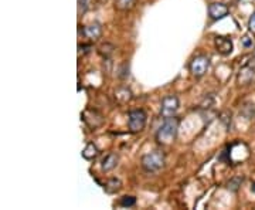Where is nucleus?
Masks as SVG:
<instances>
[{
	"label": "nucleus",
	"instance_id": "1",
	"mask_svg": "<svg viewBox=\"0 0 255 210\" xmlns=\"http://www.w3.org/2000/svg\"><path fill=\"white\" fill-rule=\"evenodd\" d=\"M179 118L176 117H170V118H165V122L159 126L155 135V141L158 142L160 147H169L171 145L176 138H177V132H179Z\"/></svg>",
	"mask_w": 255,
	"mask_h": 210
},
{
	"label": "nucleus",
	"instance_id": "2",
	"mask_svg": "<svg viewBox=\"0 0 255 210\" xmlns=\"http://www.w3.org/2000/svg\"><path fill=\"white\" fill-rule=\"evenodd\" d=\"M142 168L146 173H158L165 168L166 163V156L163 153V150L160 149H155L145 153L141 159Z\"/></svg>",
	"mask_w": 255,
	"mask_h": 210
},
{
	"label": "nucleus",
	"instance_id": "3",
	"mask_svg": "<svg viewBox=\"0 0 255 210\" xmlns=\"http://www.w3.org/2000/svg\"><path fill=\"white\" fill-rule=\"evenodd\" d=\"M147 115L143 110H132L128 114V129L132 134H139L145 129Z\"/></svg>",
	"mask_w": 255,
	"mask_h": 210
},
{
	"label": "nucleus",
	"instance_id": "4",
	"mask_svg": "<svg viewBox=\"0 0 255 210\" xmlns=\"http://www.w3.org/2000/svg\"><path fill=\"white\" fill-rule=\"evenodd\" d=\"M210 68V57L206 54H198L189 64V70L195 78H201Z\"/></svg>",
	"mask_w": 255,
	"mask_h": 210
},
{
	"label": "nucleus",
	"instance_id": "5",
	"mask_svg": "<svg viewBox=\"0 0 255 210\" xmlns=\"http://www.w3.org/2000/svg\"><path fill=\"white\" fill-rule=\"evenodd\" d=\"M179 107H180V101L176 95H166L160 104V115L163 118L174 117L176 112L179 111Z\"/></svg>",
	"mask_w": 255,
	"mask_h": 210
},
{
	"label": "nucleus",
	"instance_id": "6",
	"mask_svg": "<svg viewBox=\"0 0 255 210\" xmlns=\"http://www.w3.org/2000/svg\"><path fill=\"white\" fill-rule=\"evenodd\" d=\"M254 78H255V53L254 56H253V59L247 62L244 67H241L240 74H238V83L243 84V86H247V84H250Z\"/></svg>",
	"mask_w": 255,
	"mask_h": 210
},
{
	"label": "nucleus",
	"instance_id": "7",
	"mask_svg": "<svg viewBox=\"0 0 255 210\" xmlns=\"http://www.w3.org/2000/svg\"><path fill=\"white\" fill-rule=\"evenodd\" d=\"M228 13H230V9L224 3H211L208 6V17L214 22L224 19Z\"/></svg>",
	"mask_w": 255,
	"mask_h": 210
},
{
	"label": "nucleus",
	"instance_id": "8",
	"mask_svg": "<svg viewBox=\"0 0 255 210\" xmlns=\"http://www.w3.org/2000/svg\"><path fill=\"white\" fill-rule=\"evenodd\" d=\"M214 46L221 56H230L232 53V49H234L232 40L230 37H226V36H217L214 38Z\"/></svg>",
	"mask_w": 255,
	"mask_h": 210
},
{
	"label": "nucleus",
	"instance_id": "9",
	"mask_svg": "<svg viewBox=\"0 0 255 210\" xmlns=\"http://www.w3.org/2000/svg\"><path fill=\"white\" fill-rule=\"evenodd\" d=\"M83 34L85 37L89 38V40H97L102 36V26L99 25L98 22H94L91 25L85 26L83 29Z\"/></svg>",
	"mask_w": 255,
	"mask_h": 210
},
{
	"label": "nucleus",
	"instance_id": "10",
	"mask_svg": "<svg viewBox=\"0 0 255 210\" xmlns=\"http://www.w3.org/2000/svg\"><path fill=\"white\" fill-rule=\"evenodd\" d=\"M118 162H119V156L116 153H108L101 162V169L104 172H111L118 166Z\"/></svg>",
	"mask_w": 255,
	"mask_h": 210
},
{
	"label": "nucleus",
	"instance_id": "11",
	"mask_svg": "<svg viewBox=\"0 0 255 210\" xmlns=\"http://www.w3.org/2000/svg\"><path fill=\"white\" fill-rule=\"evenodd\" d=\"M99 155V150H98L97 145L94 142H89L86 144V147L83 150V158L86 159V161H95Z\"/></svg>",
	"mask_w": 255,
	"mask_h": 210
},
{
	"label": "nucleus",
	"instance_id": "12",
	"mask_svg": "<svg viewBox=\"0 0 255 210\" xmlns=\"http://www.w3.org/2000/svg\"><path fill=\"white\" fill-rule=\"evenodd\" d=\"M115 99L119 102V104H126L132 99V91L129 88H125L121 87L115 91Z\"/></svg>",
	"mask_w": 255,
	"mask_h": 210
},
{
	"label": "nucleus",
	"instance_id": "13",
	"mask_svg": "<svg viewBox=\"0 0 255 210\" xmlns=\"http://www.w3.org/2000/svg\"><path fill=\"white\" fill-rule=\"evenodd\" d=\"M121 187H122V182L118 179V178H111L110 180L105 183V186H104L105 192L110 193V195L118 193V192L121 190Z\"/></svg>",
	"mask_w": 255,
	"mask_h": 210
},
{
	"label": "nucleus",
	"instance_id": "14",
	"mask_svg": "<svg viewBox=\"0 0 255 210\" xmlns=\"http://www.w3.org/2000/svg\"><path fill=\"white\" fill-rule=\"evenodd\" d=\"M138 0H115V9L119 12H126L131 10L136 4Z\"/></svg>",
	"mask_w": 255,
	"mask_h": 210
},
{
	"label": "nucleus",
	"instance_id": "15",
	"mask_svg": "<svg viewBox=\"0 0 255 210\" xmlns=\"http://www.w3.org/2000/svg\"><path fill=\"white\" fill-rule=\"evenodd\" d=\"M135 203H136L135 196H123L119 200V206H122V208H132V206H135Z\"/></svg>",
	"mask_w": 255,
	"mask_h": 210
},
{
	"label": "nucleus",
	"instance_id": "16",
	"mask_svg": "<svg viewBox=\"0 0 255 210\" xmlns=\"http://www.w3.org/2000/svg\"><path fill=\"white\" fill-rule=\"evenodd\" d=\"M241 44H243L244 49L251 50L254 47V37H251L250 34H245V36L241 38Z\"/></svg>",
	"mask_w": 255,
	"mask_h": 210
},
{
	"label": "nucleus",
	"instance_id": "17",
	"mask_svg": "<svg viewBox=\"0 0 255 210\" xmlns=\"http://www.w3.org/2000/svg\"><path fill=\"white\" fill-rule=\"evenodd\" d=\"M89 9V0H78V13L84 14Z\"/></svg>",
	"mask_w": 255,
	"mask_h": 210
},
{
	"label": "nucleus",
	"instance_id": "18",
	"mask_svg": "<svg viewBox=\"0 0 255 210\" xmlns=\"http://www.w3.org/2000/svg\"><path fill=\"white\" fill-rule=\"evenodd\" d=\"M248 29H250L253 33H255V12L253 13V16L250 17V22H248Z\"/></svg>",
	"mask_w": 255,
	"mask_h": 210
},
{
	"label": "nucleus",
	"instance_id": "19",
	"mask_svg": "<svg viewBox=\"0 0 255 210\" xmlns=\"http://www.w3.org/2000/svg\"><path fill=\"white\" fill-rule=\"evenodd\" d=\"M253 189H254V192H255V183H254V186H253Z\"/></svg>",
	"mask_w": 255,
	"mask_h": 210
},
{
	"label": "nucleus",
	"instance_id": "20",
	"mask_svg": "<svg viewBox=\"0 0 255 210\" xmlns=\"http://www.w3.org/2000/svg\"><path fill=\"white\" fill-rule=\"evenodd\" d=\"M99 1H105V0H99Z\"/></svg>",
	"mask_w": 255,
	"mask_h": 210
}]
</instances>
